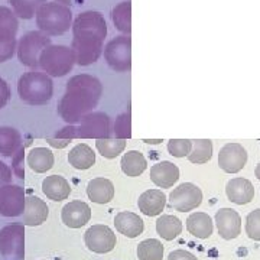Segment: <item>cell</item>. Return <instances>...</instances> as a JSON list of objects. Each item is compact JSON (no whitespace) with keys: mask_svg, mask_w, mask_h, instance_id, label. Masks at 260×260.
<instances>
[{"mask_svg":"<svg viewBox=\"0 0 260 260\" xmlns=\"http://www.w3.org/2000/svg\"><path fill=\"white\" fill-rule=\"evenodd\" d=\"M49 215V208L45 201L41 198L30 195L25 201V210H23V224L25 225H41L45 223Z\"/></svg>","mask_w":260,"mask_h":260,"instance_id":"obj_17","label":"cell"},{"mask_svg":"<svg viewBox=\"0 0 260 260\" xmlns=\"http://www.w3.org/2000/svg\"><path fill=\"white\" fill-rule=\"evenodd\" d=\"M227 198L237 205L249 204L254 197V186L249 179L244 178H233L225 186Z\"/></svg>","mask_w":260,"mask_h":260,"instance_id":"obj_16","label":"cell"},{"mask_svg":"<svg viewBox=\"0 0 260 260\" xmlns=\"http://www.w3.org/2000/svg\"><path fill=\"white\" fill-rule=\"evenodd\" d=\"M18 48V41L12 39V41H0V62H6L9 61L12 56L15 55Z\"/></svg>","mask_w":260,"mask_h":260,"instance_id":"obj_38","label":"cell"},{"mask_svg":"<svg viewBox=\"0 0 260 260\" xmlns=\"http://www.w3.org/2000/svg\"><path fill=\"white\" fill-rule=\"evenodd\" d=\"M167 204V195L160 189H148L139 197V210L148 217H156L164 211Z\"/></svg>","mask_w":260,"mask_h":260,"instance_id":"obj_19","label":"cell"},{"mask_svg":"<svg viewBox=\"0 0 260 260\" xmlns=\"http://www.w3.org/2000/svg\"><path fill=\"white\" fill-rule=\"evenodd\" d=\"M28 165L32 171L44 174L54 167V153L47 148H35L29 152Z\"/></svg>","mask_w":260,"mask_h":260,"instance_id":"obj_26","label":"cell"},{"mask_svg":"<svg viewBox=\"0 0 260 260\" xmlns=\"http://www.w3.org/2000/svg\"><path fill=\"white\" fill-rule=\"evenodd\" d=\"M112 20L114 28L120 30L124 35H130L132 32V2H121L112 10Z\"/></svg>","mask_w":260,"mask_h":260,"instance_id":"obj_27","label":"cell"},{"mask_svg":"<svg viewBox=\"0 0 260 260\" xmlns=\"http://www.w3.org/2000/svg\"><path fill=\"white\" fill-rule=\"evenodd\" d=\"M256 177H257V179L260 181V162H259V165L256 167Z\"/></svg>","mask_w":260,"mask_h":260,"instance_id":"obj_45","label":"cell"},{"mask_svg":"<svg viewBox=\"0 0 260 260\" xmlns=\"http://www.w3.org/2000/svg\"><path fill=\"white\" fill-rule=\"evenodd\" d=\"M114 135H116V139H129L132 135L130 133V114L124 113L119 116V119L114 124Z\"/></svg>","mask_w":260,"mask_h":260,"instance_id":"obj_37","label":"cell"},{"mask_svg":"<svg viewBox=\"0 0 260 260\" xmlns=\"http://www.w3.org/2000/svg\"><path fill=\"white\" fill-rule=\"evenodd\" d=\"M203 203L201 189L191 182H184L169 195V205L179 213L192 211Z\"/></svg>","mask_w":260,"mask_h":260,"instance_id":"obj_10","label":"cell"},{"mask_svg":"<svg viewBox=\"0 0 260 260\" xmlns=\"http://www.w3.org/2000/svg\"><path fill=\"white\" fill-rule=\"evenodd\" d=\"M114 225H116L117 232L129 239H135V237L140 236L145 229L143 220L139 215L135 213H129V211L117 214L114 218Z\"/></svg>","mask_w":260,"mask_h":260,"instance_id":"obj_20","label":"cell"},{"mask_svg":"<svg viewBox=\"0 0 260 260\" xmlns=\"http://www.w3.org/2000/svg\"><path fill=\"white\" fill-rule=\"evenodd\" d=\"M62 223L70 229H81L91 218L90 205L83 201H71L65 205L61 213Z\"/></svg>","mask_w":260,"mask_h":260,"instance_id":"obj_15","label":"cell"},{"mask_svg":"<svg viewBox=\"0 0 260 260\" xmlns=\"http://www.w3.org/2000/svg\"><path fill=\"white\" fill-rule=\"evenodd\" d=\"M246 233L254 242H260V210L251 211L246 218Z\"/></svg>","mask_w":260,"mask_h":260,"instance_id":"obj_36","label":"cell"},{"mask_svg":"<svg viewBox=\"0 0 260 260\" xmlns=\"http://www.w3.org/2000/svg\"><path fill=\"white\" fill-rule=\"evenodd\" d=\"M247 162V152L240 143H227L220 149L218 165L227 174L240 172Z\"/></svg>","mask_w":260,"mask_h":260,"instance_id":"obj_13","label":"cell"},{"mask_svg":"<svg viewBox=\"0 0 260 260\" xmlns=\"http://www.w3.org/2000/svg\"><path fill=\"white\" fill-rule=\"evenodd\" d=\"M84 242L88 247V250L94 253H109L114 249L117 240H116V234L110 227L97 224L85 232Z\"/></svg>","mask_w":260,"mask_h":260,"instance_id":"obj_12","label":"cell"},{"mask_svg":"<svg viewBox=\"0 0 260 260\" xmlns=\"http://www.w3.org/2000/svg\"><path fill=\"white\" fill-rule=\"evenodd\" d=\"M58 3H61V5H64V6H68V8H71V6H77V5H83L84 0H55Z\"/></svg>","mask_w":260,"mask_h":260,"instance_id":"obj_43","label":"cell"},{"mask_svg":"<svg viewBox=\"0 0 260 260\" xmlns=\"http://www.w3.org/2000/svg\"><path fill=\"white\" fill-rule=\"evenodd\" d=\"M150 179L159 188H171L179 179V169L172 162L162 160L150 168Z\"/></svg>","mask_w":260,"mask_h":260,"instance_id":"obj_18","label":"cell"},{"mask_svg":"<svg viewBox=\"0 0 260 260\" xmlns=\"http://www.w3.org/2000/svg\"><path fill=\"white\" fill-rule=\"evenodd\" d=\"M35 20L39 30L48 37H59L73 26V12L58 2H47L38 9Z\"/></svg>","mask_w":260,"mask_h":260,"instance_id":"obj_3","label":"cell"},{"mask_svg":"<svg viewBox=\"0 0 260 260\" xmlns=\"http://www.w3.org/2000/svg\"><path fill=\"white\" fill-rule=\"evenodd\" d=\"M48 0H9L13 13L20 19L35 18L38 9Z\"/></svg>","mask_w":260,"mask_h":260,"instance_id":"obj_32","label":"cell"},{"mask_svg":"<svg viewBox=\"0 0 260 260\" xmlns=\"http://www.w3.org/2000/svg\"><path fill=\"white\" fill-rule=\"evenodd\" d=\"M68 162L75 169H88L95 162V153L93 149L85 143H80L70 150L68 153Z\"/></svg>","mask_w":260,"mask_h":260,"instance_id":"obj_25","label":"cell"},{"mask_svg":"<svg viewBox=\"0 0 260 260\" xmlns=\"http://www.w3.org/2000/svg\"><path fill=\"white\" fill-rule=\"evenodd\" d=\"M156 232L165 240H174L182 232V223L175 215H162L156 221Z\"/></svg>","mask_w":260,"mask_h":260,"instance_id":"obj_30","label":"cell"},{"mask_svg":"<svg viewBox=\"0 0 260 260\" xmlns=\"http://www.w3.org/2000/svg\"><path fill=\"white\" fill-rule=\"evenodd\" d=\"M146 143H152V145H156V143H160L162 139H158V140H145Z\"/></svg>","mask_w":260,"mask_h":260,"instance_id":"obj_44","label":"cell"},{"mask_svg":"<svg viewBox=\"0 0 260 260\" xmlns=\"http://www.w3.org/2000/svg\"><path fill=\"white\" fill-rule=\"evenodd\" d=\"M8 184H12V169L5 162H0V189Z\"/></svg>","mask_w":260,"mask_h":260,"instance_id":"obj_40","label":"cell"},{"mask_svg":"<svg viewBox=\"0 0 260 260\" xmlns=\"http://www.w3.org/2000/svg\"><path fill=\"white\" fill-rule=\"evenodd\" d=\"M22 159H23V148L20 149L18 153L13 156V169H15L16 175H18L20 179H23V171L20 169V165H22Z\"/></svg>","mask_w":260,"mask_h":260,"instance_id":"obj_42","label":"cell"},{"mask_svg":"<svg viewBox=\"0 0 260 260\" xmlns=\"http://www.w3.org/2000/svg\"><path fill=\"white\" fill-rule=\"evenodd\" d=\"M186 230L197 239L205 240L213 234V220L208 214L205 213L191 214L186 220Z\"/></svg>","mask_w":260,"mask_h":260,"instance_id":"obj_24","label":"cell"},{"mask_svg":"<svg viewBox=\"0 0 260 260\" xmlns=\"http://www.w3.org/2000/svg\"><path fill=\"white\" fill-rule=\"evenodd\" d=\"M42 191L47 195V198L52 201H62L67 200L71 194V186L65 178L59 175H51L47 177L42 182Z\"/></svg>","mask_w":260,"mask_h":260,"instance_id":"obj_22","label":"cell"},{"mask_svg":"<svg viewBox=\"0 0 260 260\" xmlns=\"http://www.w3.org/2000/svg\"><path fill=\"white\" fill-rule=\"evenodd\" d=\"M215 224L218 234L224 240H233L242 233V218L233 208H221L215 213Z\"/></svg>","mask_w":260,"mask_h":260,"instance_id":"obj_14","label":"cell"},{"mask_svg":"<svg viewBox=\"0 0 260 260\" xmlns=\"http://www.w3.org/2000/svg\"><path fill=\"white\" fill-rule=\"evenodd\" d=\"M104 59L116 73H126L132 68V39L130 35L113 38L104 47Z\"/></svg>","mask_w":260,"mask_h":260,"instance_id":"obj_7","label":"cell"},{"mask_svg":"<svg viewBox=\"0 0 260 260\" xmlns=\"http://www.w3.org/2000/svg\"><path fill=\"white\" fill-rule=\"evenodd\" d=\"M88 198L97 204H107L114 197V185L106 178H94L87 185Z\"/></svg>","mask_w":260,"mask_h":260,"instance_id":"obj_21","label":"cell"},{"mask_svg":"<svg viewBox=\"0 0 260 260\" xmlns=\"http://www.w3.org/2000/svg\"><path fill=\"white\" fill-rule=\"evenodd\" d=\"M138 257L139 260H162L164 257L162 243L156 239L143 240L138 246Z\"/></svg>","mask_w":260,"mask_h":260,"instance_id":"obj_33","label":"cell"},{"mask_svg":"<svg viewBox=\"0 0 260 260\" xmlns=\"http://www.w3.org/2000/svg\"><path fill=\"white\" fill-rule=\"evenodd\" d=\"M25 230L20 224L6 225L0 230V254L13 260L23 259Z\"/></svg>","mask_w":260,"mask_h":260,"instance_id":"obj_9","label":"cell"},{"mask_svg":"<svg viewBox=\"0 0 260 260\" xmlns=\"http://www.w3.org/2000/svg\"><path fill=\"white\" fill-rule=\"evenodd\" d=\"M97 150L102 153L104 158L113 159L119 156L126 148V140L123 139H97L95 142Z\"/></svg>","mask_w":260,"mask_h":260,"instance_id":"obj_34","label":"cell"},{"mask_svg":"<svg viewBox=\"0 0 260 260\" xmlns=\"http://www.w3.org/2000/svg\"><path fill=\"white\" fill-rule=\"evenodd\" d=\"M18 29L19 20L13 10L6 6H0V41L16 39Z\"/></svg>","mask_w":260,"mask_h":260,"instance_id":"obj_28","label":"cell"},{"mask_svg":"<svg viewBox=\"0 0 260 260\" xmlns=\"http://www.w3.org/2000/svg\"><path fill=\"white\" fill-rule=\"evenodd\" d=\"M22 149V136L18 130L3 126L0 127V155L5 158H13Z\"/></svg>","mask_w":260,"mask_h":260,"instance_id":"obj_23","label":"cell"},{"mask_svg":"<svg viewBox=\"0 0 260 260\" xmlns=\"http://www.w3.org/2000/svg\"><path fill=\"white\" fill-rule=\"evenodd\" d=\"M168 260H198L192 253L186 250H174L169 253Z\"/></svg>","mask_w":260,"mask_h":260,"instance_id":"obj_41","label":"cell"},{"mask_svg":"<svg viewBox=\"0 0 260 260\" xmlns=\"http://www.w3.org/2000/svg\"><path fill=\"white\" fill-rule=\"evenodd\" d=\"M103 93V85L93 75H74L67 83V91L58 106V113L67 123H80L93 112Z\"/></svg>","mask_w":260,"mask_h":260,"instance_id":"obj_2","label":"cell"},{"mask_svg":"<svg viewBox=\"0 0 260 260\" xmlns=\"http://www.w3.org/2000/svg\"><path fill=\"white\" fill-rule=\"evenodd\" d=\"M75 64V55L71 47L48 45L39 56V68L49 77H64Z\"/></svg>","mask_w":260,"mask_h":260,"instance_id":"obj_5","label":"cell"},{"mask_svg":"<svg viewBox=\"0 0 260 260\" xmlns=\"http://www.w3.org/2000/svg\"><path fill=\"white\" fill-rule=\"evenodd\" d=\"M18 93L20 100L26 104L44 106L52 99L54 83L49 75L34 70L19 78Z\"/></svg>","mask_w":260,"mask_h":260,"instance_id":"obj_4","label":"cell"},{"mask_svg":"<svg viewBox=\"0 0 260 260\" xmlns=\"http://www.w3.org/2000/svg\"><path fill=\"white\" fill-rule=\"evenodd\" d=\"M10 88H9V84L6 83L3 78H0V110L9 103L10 100Z\"/></svg>","mask_w":260,"mask_h":260,"instance_id":"obj_39","label":"cell"},{"mask_svg":"<svg viewBox=\"0 0 260 260\" xmlns=\"http://www.w3.org/2000/svg\"><path fill=\"white\" fill-rule=\"evenodd\" d=\"M213 156V143L208 139L192 140V149L188 155L189 162L192 164H205Z\"/></svg>","mask_w":260,"mask_h":260,"instance_id":"obj_31","label":"cell"},{"mask_svg":"<svg viewBox=\"0 0 260 260\" xmlns=\"http://www.w3.org/2000/svg\"><path fill=\"white\" fill-rule=\"evenodd\" d=\"M192 149V140L189 139H172L168 143V150L175 158L188 156Z\"/></svg>","mask_w":260,"mask_h":260,"instance_id":"obj_35","label":"cell"},{"mask_svg":"<svg viewBox=\"0 0 260 260\" xmlns=\"http://www.w3.org/2000/svg\"><path fill=\"white\" fill-rule=\"evenodd\" d=\"M51 44H52L51 37H48L42 30H30L25 34L18 41V48H16L20 64L34 70L39 68V56L42 51Z\"/></svg>","mask_w":260,"mask_h":260,"instance_id":"obj_6","label":"cell"},{"mask_svg":"<svg viewBox=\"0 0 260 260\" xmlns=\"http://www.w3.org/2000/svg\"><path fill=\"white\" fill-rule=\"evenodd\" d=\"M25 191L15 184H8L0 189V215L18 217L25 210Z\"/></svg>","mask_w":260,"mask_h":260,"instance_id":"obj_11","label":"cell"},{"mask_svg":"<svg viewBox=\"0 0 260 260\" xmlns=\"http://www.w3.org/2000/svg\"><path fill=\"white\" fill-rule=\"evenodd\" d=\"M71 49L75 55V64L87 67L99 61L103 54V44L107 37L106 19L97 10L80 13L73 22Z\"/></svg>","mask_w":260,"mask_h":260,"instance_id":"obj_1","label":"cell"},{"mask_svg":"<svg viewBox=\"0 0 260 260\" xmlns=\"http://www.w3.org/2000/svg\"><path fill=\"white\" fill-rule=\"evenodd\" d=\"M120 165L121 171L127 177H139L140 174L145 172V169L148 167L145 156L138 150H130L127 153H124L121 158Z\"/></svg>","mask_w":260,"mask_h":260,"instance_id":"obj_29","label":"cell"},{"mask_svg":"<svg viewBox=\"0 0 260 260\" xmlns=\"http://www.w3.org/2000/svg\"><path fill=\"white\" fill-rule=\"evenodd\" d=\"M112 135V123L110 117L102 112L88 113L80 126L75 127V138L83 139H107Z\"/></svg>","mask_w":260,"mask_h":260,"instance_id":"obj_8","label":"cell"}]
</instances>
